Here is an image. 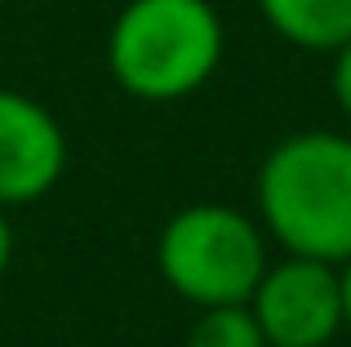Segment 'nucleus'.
I'll use <instances>...</instances> for the list:
<instances>
[{
    "label": "nucleus",
    "mask_w": 351,
    "mask_h": 347,
    "mask_svg": "<svg viewBox=\"0 0 351 347\" xmlns=\"http://www.w3.org/2000/svg\"><path fill=\"white\" fill-rule=\"evenodd\" d=\"M263 223L289 254L351 259V139L334 130L289 134L258 165Z\"/></svg>",
    "instance_id": "1"
},
{
    "label": "nucleus",
    "mask_w": 351,
    "mask_h": 347,
    "mask_svg": "<svg viewBox=\"0 0 351 347\" xmlns=\"http://www.w3.org/2000/svg\"><path fill=\"white\" fill-rule=\"evenodd\" d=\"M223 18L209 0H129L107 32V71L129 98L173 103L223 62Z\"/></svg>",
    "instance_id": "2"
},
{
    "label": "nucleus",
    "mask_w": 351,
    "mask_h": 347,
    "mask_svg": "<svg viewBox=\"0 0 351 347\" xmlns=\"http://www.w3.org/2000/svg\"><path fill=\"white\" fill-rule=\"evenodd\" d=\"M156 267L196 307L249 303L267 272L263 232L232 205H187L160 227Z\"/></svg>",
    "instance_id": "3"
},
{
    "label": "nucleus",
    "mask_w": 351,
    "mask_h": 347,
    "mask_svg": "<svg viewBox=\"0 0 351 347\" xmlns=\"http://www.w3.org/2000/svg\"><path fill=\"white\" fill-rule=\"evenodd\" d=\"M258 330L267 347H325L343 330V276L338 263L289 254L285 263H267L258 289L249 294Z\"/></svg>",
    "instance_id": "4"
},
{
    "label": "nucleus",
    "mask_w": 351,
    "mask_h": 347,
    "mask_svg": "<svg viewBox=\"0 0 351 347\" xmlns=\"http://www.w3.org/2000/svg\"><path fill=\"white\" fill-rule=\"evenodd\" d=\"M67 169V134L49 107L0 89V209L32 205Z\"/></svg>",
    "instance_id": "5"
},
{
    "label": "nucleus",
    "mask_w": 351,
    "mask_h": 347,
    "mask_svg": "<svg viewBox=\"0 0 351 347\" xmlns=\"http://www.w3.org/2000/svg\"><path fill=\"white\" fill-rule=\"evenodd\" d=\"M258 14L280 40L334 53L351 40V0H258Z\"/></svg>",
    "instance_id": "6"
},
{
    "label": "nucleus",
    "mask_w": 351,
    "mask_h": 347,
    "mask_svg": "<svg viewBox=\"0 0 351 347\" xmlns=\"http://www.w3.org/2000/svg\"><path fill=\"white\" fill-rule=\"evenodd\" d=\"M187 347H267V339L245 303H223L200 307V321L191 325Z\"/></svg>",
    "instance_id": "7"
},
{
    "label": "nucleus",
    "mask_w": 351,
    "mask_h": 347,
    "mask_svg": "<svg viewBox=\"0 0 351 347\" xmlns=\"http://www.w3.org/2000/svg\"><path fill=\"white\" fill-rule=\"evenodd\" d=\"M329 89H334L338 112L351 121V40L334 49V71H329Z\"/></svg>",
    "instance_id": "8"
},
{
    "label": "nucleus",
    "mask_w": 351,
    "mask_h": 347,
    "mask_svg": "<svg viewBox=\"0 0 351 347\" xmlns=\"http://www.w3.org/2000/svg\"><path fill=\"white\" fill-rule=\"evenodd\" d=\"M338 276H343V325L351 330V259L338 263Z\"/></svg>",
    "instance_id": "9"
},
{
    "label": "nucleus",
    "mask_w": 351,
    "mask_h": 347,
    "mask_svg": "<svg viewBox=\"0 0 351 347\" xmlns=\"http://www.w3.org/2000/svg\"><path fill=\"white\" fill-rule=\"evenodd\" d=\"M9 254H14V232H9L5 209H0V276H5V267H9Z\"/></svg>",
    "instance_id": "10"
}]
</instances>
